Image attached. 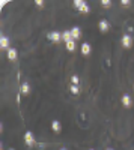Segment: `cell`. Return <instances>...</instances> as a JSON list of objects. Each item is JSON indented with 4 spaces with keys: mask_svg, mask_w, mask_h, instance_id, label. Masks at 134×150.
<instances>
[{
    "mask_svg": "<svg viewBox=\"0 0 134 150\" xmlns=\"http://www.w3.org/2000/svg\"><path fill=\"white\" fill-rule=\"evenodd\" d=\"M74 6L78 8V11L83 14H89V11H90L88 2H84V0H76V2H74Z\"/></svg>",
    "mask_w": 134,
    "mask_h": 150,
    "instance_id": "6da1fadb",
    "label": "cell"
},
{
    "mask_svg": "<svg viewBox=\"0 0 134 150\" xmlns=\"http://www.w3.org/2000/svg\"><path fill=\"white\" fill-rule=\"evenodd\" d=\"M24 141H26L27 146H33L35 144V137H33V134H32L30 131H27L24 134Z\"/></svg>",
    "mask_w": 134,
    "mask_h": 150,
    "instance_id": "7a4b0ae2",
    "label": "cell"
},
{
    "mask_svg": "<svg viewBox=\"0 0 134 150\" xmlns=\"http://www.w3.org/2000/svg\"><path fill=\"white\" fill-rule=\"evenodd\" d=\"M47 38L50 41H53V42H60V39H62V33H59V32H51V33H48L47 35Z\"/></svg>",
    "mask_w": 134,
    "mask_h": 150,
    "instance_id": "3957f363",
    "label": "cell"
},
{
    "mask_svg": "<svg viewBox=\"0 0 134 150\" xmlns=\"http://www.w3.org/2000/svg\"><path fill=\"white\" fill-rule=\"evenodd\" d=\"M122 45L125 48H131L133 47V38L130 35H124L122 36Z\"/></svg>",
    "mask_w": 134,
    "mask_h": 150,
    "instance_id": "277c9868",
    "label": "cell"
},
{
    "mask_svg": "<svg viewBox=\"0 0 134 150\" xmlns=\"http://www.w3.org/2000/svg\"><path fill=\"white\" fill-rule=\"evenodd\" d=\"M90 44H88V42H83L82 44V47H80V51H82V54L83 56H89L90 54Z\"/></svg>",
    "mask_w": 134,
    "mask_h": 150,
    "instance_id": "5b68a950",
    "label": "cell"
},
{
    "mask_svg": "<svg viewBox=\"0 0 134 150\" xmlns=\"http://www.w3.org/2000/svg\"><path fill=\"white\" fill-rule=\"evenodd\" d=\"M98 27H100L101 32H107V30L110 29V23H109L107 20H101V21H100V24H98Z\"/></svg>",
    "mask_w": 134,
    "mask_h": 150,
    "instance_id": "8992f818",
    "label": "cell"
},
{
    "mask_svg": "<svg viewBox=\"0 0 134 150\" xmlns=\"http://www.w3.org/2000/svg\"><path fill=\"white\" fill-rule=\"evenodd\" d=\"M0 45H2V50H9V39H8V38L6 36H2V38H0Z\"/></svg>",
    "mask_w": 134,
    "mask_h": 150,
    "instance_id": "52a82bcc",
    "label": "cell"
},
{
    "mask_svg": "<svg viewBox=\"0 0 134 150\" xmlns=\"http://www.w3.org/2000/svg\"><path fill=\"white\" fill-rule=\"evenodd\" d=\"M6 56H8L9 60H17V50H15V48H9L6 51Z\"/></svg>",
    "mask_w": 134,
    "mask_h": 150,
    "instance_id": "ba28073f",
    "label": "cell"
},
{
    "mask_svg": "<svg viewBox=\"0 0 134 150\" xmlns=\"http://www.w3.org/2000/svg\"><path fill=\"white\" fill-rule=\"evenodd\" d=\"M122 104H124V107H131V105H133V99H131V96L125 93L124 96H122Z\"/></svg>",
    "mask_w": 134,
    "mask_h": 150,
    "instance_id": "9c48e42d",
    "label": "cell"
},
{
    "mask_svg": "<svg viewBox=\"0 0 134 150\" xmlns=\"http://www.w3.org/2000/svg\"><path fill=\"white\" fill-rule=\"evenodd\" d=\"M51 128H53V131H54L56 134H59L62 131V125H60V122H59V120H53L51 122Z\"/></svg>",
    "mask_w": 134,
    "mask_h": 150,
    "instance_id": "30bf717a",
    "label": "cell"
},
{
    "mask_svg": "<svg viewBox=\"0 0 134 150\" xmlns=\"http://www.w3.org/2000/svg\"><path fill=\"white\" fill-rule=\"evenodd\" d=\"M29 92H30L29 84L27 83H23V84H21V87H20V93L21 95H29Z\"/></svg>",
    "mask_w": 134,
    "mask_h": 150,
    "instance_id": "8fae6325",
    "label": "cell"
},
{
    "mask_svg": "<svg viewBox=\"0 0 134 150\" xmlns=\"http://www.w3.org/2000/svg\"><path fill=\"white\" fill-rule=\"evenodd\" d=\"M71 35H72V39H78L80 35H82V30H80V27H72V29H71Z\"/></svg>",
    "mask_w": 134,
    "mask_h": 150,
    "instance_id": "7c38bea8",
    "label": "cell"
},
{
    "mask_svg": "<svg viewBox=\"0 0 134 150\" xmlns=\"http://www.w3.org/2000/svg\"><path fill=\"white\" fill-rule=\"evenodd\" d=\"M65 47H66V50L68 51H74V50H76V41H74V39H71V41H68V42H65Z\"/></svg>",
    "mask_w": 134,
    "mask_h": 150,
    "instance_id": "4fadbf2b",
    "label": "cell"
},
{
    "mask_svg": "<svg viewBox=\"0 0 134 150\" xmlns=\"http://www.w3.org/2000/svg\"><path fill=\"white\" fill-rule=\"evenodd\" d=\"M62 39L65 41V42H68V41H71L72 39V35H71V30H65L62 33Z\"/></svg>",
    "mask_w": 134,
    "mask_h": 150,
    "instance_id": "5bb4252c",
    "label": "cell"
},
{
    "mask_svg": "<svg viewBox=\"0 0 134 150\" xmlns=\"http://www.w3.org/2000/svg\"><path fill=\"white\" fill-rule=\"evenodd\" d=\"M69 92H71L72 95H78V92H80L78 86H74V84H71V86H69Z\"/></svg>",
    "mask_w": 134,
    "mask_h": 150,
    "instance_id": "9a60e30c",
    "label": "cell"
},
{
    "mask_svg": "<svg viewBox=\"0 0 134 150\" xmlns=\"http://www.w3.org/2000/svg\"><path fill=\"white\" fill-rule=\"evenodd\" d=\"M78 81H80V80H78L77 75H72V77H71V83H72L74 86H78Z\"/></svg>",
    "mask_w": 134,
    "mask_h": 150,
    "instance_id": "2e32d148",
    "label": "cell"
},
{
    "mask_svg": "<svg viewBox=\"0 0 134 150\" xmlns=\"http://www.w3.org/2000/svg\"><path fill=\"white\" fill-rule=\"evenodd\" d=\"M101 5H103V6H105V8H109V6H111V2H110V0H103V2H101Z\"/></svg>",
    "mask_w": 134,
    "mask_h": 150,
    "instance_id": "e0dca14e",
    "label": "cell"
},
{
    "mask_svg": "<svg viewBox=\"0 0 134 150\" xmlns=\"http://www.w3.org/2000/svg\"><path fill=\"white\" fill-rule=\"evenodd\" d=\"M121 3H122V5H125V6H127V5H130V2H128V0H122Z\"/></svg>",
    "mask_w": 134,
    "mask_h": 150,
    "instance_id": "ac0fdd59",
    "label": "cell"
},
{
    "mask_svg": "<svg viewBox=\"0 0 134 150\" xmlns=\"http://www.w3.org/2000/svg\"><path fill=\"white\" fill-rule=\"evenodd\" d=\"M36 5H38V6H42V5H44V3H42L41 0H36Z\"/></svg>",
    "mask_w": 134,
    "mask_h": 150,
    "instance_id": "d6986e66",
    "label": "cell"
},
{
    "mask_svg": "<svg viewBox=\"0 0 134 150\" xmlns=\"http://www.w3.org/2000/svg\"><path fill=\"white\" fill-rule=\"evenodd\" d=\"M105 150H113V149H105Z\"/></svg>",
    "mask_w": 134,
    "mask_h": 150,
    "instance_id": "ffe728a7",
    "label": "cell"
},
{
    "mask_svg": "<svg viewBox=\"0 0 134 150\" xmlns=\"http://www.w3.org/2000/svg\"><path fill=\"white\" fill-rule=\"evenodd\" d=\"M60 150H66V149H60Z\"/></svg>",
    "mask_w": 134,
    "mask_h": 150,
    "instance_id": "44dd1931",
    "label": "cell"
},
{
    "mask_svg": "<svg viewBox=\"0 0 134 150\" xmlns=\"http://www.w3.org/2000/svg\"><path fill=\"white\" fill-rule=\"evenodd\" d=\"M9 150H14V149H9Z\"/></svg>",
    "mask_w": 134,
    "mask_h": 150,
    "instance_id": "7402d4cb",
    "label": "cell"
},
{
    "mask_svg": "<svg viewBox=\"0 0 134 150\" xmlns=\"http://www.w3.org/2000/svg\"><path fill=\"white\" fill-rule=\"evenodd\" d=\"M89 150H94V149H89Z\"/></svg>",
    "mask_w": 134,
    "mask_h": 150,
    "instance_id": "603a6c76",
    "label": "cell"
}]
</instances>
